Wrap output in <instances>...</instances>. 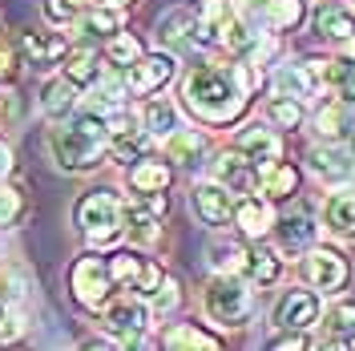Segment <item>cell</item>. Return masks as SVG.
<instances>
[{"label":"cell","mask_w":355,"mask_h":351,"mask_svg":"<svg viewBox=\"0 0 355 351\" xmlns=\"http://www.w3.org/2000/svg\"><path fill=\"white\" fill-rule=\"evenodd\" d=\"M254 85H259V77L246 65H198L186 73L182 101L206 126H230L243 117Z\"/></svg>","instance_id":"6da1fadb"},{"label":"cell","mask_w":355,"mask_h":351,"mask_svg":"<svg viewBox=\"0 0 355 351\" xmlns=\"http://www.w3.org/2000/svg\"><path fill=\"white\" fill-rule=\"evenodd\" d=\"M49 154L57 162V170H65V174L97 170L101 157L110 154V121L93 110L73 113L69 121H57V130L49 133Z\"/></svg>","instance_id":"7a4b0ae2"},{"label":"cell","mask_w":355,"mask_h":351,"mask_svg":"<svg viewBox=\"0 0 355 351\" xmlns=\"http://www.w3.org/2000/svg\"><path fill=\"white\" fill-rule=\"evenodd\" d=\"M73 222H77V230L93 246H113L117 239H125V230H130L125 202L113 190H89V194H81L77 206H73Z\"/></svg>","instance_id":"3957f363"},{"label":"cell","mask_w":355,"mask_h":351,"mask_svg":"<svg viewBox=\"0 0 355 351\" xmlns=\"http://www.w3.org/2000/svg\"><path fill=\"white\" fill-rule=\"evenodd\" d=\"M157 41L162 49L174 57V53H194V49H210L218 41V24L198 17L194 8H170L162 21H157Z\"/></svg>","instance_id":"277c9868"},{"label":"cell","mask_w":355,"mask_h":351,"mask_svg":"<svg viewBox=\"0 0 355 351\" xmlns=\"http://www.w3.org/2000/svg\"><path fill=\"white\" fill-rule=\"evenodd\" d=\"M202 307H206V315H210L214 323H222V327H243L250 307H254V299H250V291H246L243 279H234V275H214V279L206 283Z\"/></svg>","instance_id":"5b68a950"},{"label":"cell","mask_w":355,"mask_h":351,"mask_svg":"<svg viewBox=\"0 0 355 351\" xmlns=\"http://www.w3.org/2000/svg\"><path fill=\"white\" fill-rule=\"evenodd\" d=\"M69 291H73V299L81 303V307L97 311L110 303V295L117 291L110 279V266L105 259H97V255H81L77 263L69 266Z\"/></svg>","instance_id":"8992f818"},{"label":"cell","mask_w":355,"mask_h":351,"mask_svg":"<svg viewBox=\"0 0 355 351\" xmlns=\"http://www.w3.org/2000/svg\"><path fill=\"white\" fill-rule=\"evenodd\" d=\"M150 303L137 299V295H125V299H110L101 307V327L105 335H113L117 343H137L146 331H150Z\"/></svg>","instance_id":"52a82bcc"},{"label":"cell","mask_w":355,"mask_h":351,"mask_svg":"<svg viewBox=\"0 0 355 351\" xmlns=\"http://www.w3.org/2000/svg\"><path fill=\"white\" fill-rule=\"evenodd\" d=\"M170 77H174L170 53H141V61L125 69V89L133 97H154L162 85H170Z\"/></svg>","instance_id":"ba28073f"},{"label":"cell","mask_w":355,"mask_h":351,"mask_svg":"<svg viewBox=\"0 0 355 351\" xmlns=\"http://www.w3.org/2000/svg\"><path fill=\"white\" fill-rule=\"evenodd\" d=\"M303 279H307L315 291H335V286L347 283V259L331 250V246H311L303 255Z\"/></svg>","instance_id":"9c48e42d"},{"label":"cell","mask_w":355,"mask_h":351,"mask_svg":"<svg viewBox=\"0 0 355 351\" xmlns=\"http://www.w3.org/2000/svg\"><path fill=\"white\" fill-rule=\"evenodd\" d=\"M234 146H239V154L254 166V170H270V166H279V157H283V142H279V133L270 130V126H243L239 137H234Z\"/></svg>","instance_id":"30bf717a"},{"label":"cell","mask_w":355,"mask_h":351,"mask_svg":"<svg viewBox=\"0 0 355 351\" xmlns=\"http://www.w3.org/2000/svg\"><path fill=\"white\" fill-rule=\"evenodd\" d=\"M319 315H323V307H319L315 291H287V295L275 303V327L303 335L307 327L319 323Z\"/></svg>","instance_id":"8fae6325"},{"label":"cell","mask_w":355,"mask_h":351,"mask_svg":"<svg viewBox=\"0 0 355 351\" xmlns=\"http://www.w3.org/2000/svg\"><path fill=\"white\" fill-rule=\"evenodd\" d=\"M21 57H24V65H33V69H57V65H65L69 41L61 33H24Z\"/></svg>","instance_id":"7c38bea8"},{"label":"cell","mask_w":355,"mask_h":351,"mask_svg":"<svg viewBox=\"0 0 355 351\" xmlns=\"http://www.w3.org/2000/svg\"><path fill=\"white\" fill-rule=\"evenodd\" d=\"M214 182H218L222 190H234V194L246 198L263 178H259V170H254L239 150H230V154H218V162H214Z\"/></svg>","instance_id":"4fadbf2b"},{"label":"cell","mask_w":355,"mask_h":351,"mask_svg":"<svg viewBox=\"0 0 355 351\" xmlns=\"http://www.w3.org/2000/svg\"><path fill=\"white\" fill-rule=\"evenodd\" d=\"M190 198H194V214H198L206 226H226V222L234 219L230 190H222L218 182H198Z\"/></svg>","instance_id":"5bb4252c"},{"label":"cell","mask_w":355,"mask_h":351,"mask_svg":"<svg viewBox=\"0 0 355 351\" xmlns=\"http://www.w3.org/2000/svg\"><path fill=\"white\" fill-rule=\"evenodd\" d=\"M319 69L315 61H295V65H283L275 73V89H279V97H295V101H307L319 93Z\"/></svg>","instance_id":"9a60e30c"},{"label":"cell","mask_w":355,"mask_h":351,"mask_svg":"<svg viewBox=\"0 0 355 351\" xmlns=\"http://www.w3.org/2000/svg\"><path fill=\"white\" fill-rule=\"evenodd\" d=\"M315 28H319V37H327L335 44H352L355 41V12L343 8V4H335V0H323V4H315Z\"/></svg>","instance_id":"2e32d148"},{"label":"cell","mask_w":355,"mask_h":351,"mask_svg":"<svg viewBox=\"0 0 355 351\" xmlns=\"http://www.w3.org/2000/svg\"><path fill=\"white\" fill-rule=\"evenodd\" d=\"M307 162L323 182H347V178H355V157L347 150H339V146H315L307 154Z\"/></svg>","instance_id":"e0dca14e"},{"label":"cell","mask_w":355,"mask_h":351,"mask_svg":"<svg viewBox=\"0 0 355 351\" xmlns=\"http://www.w3.org/2000/svg\"><path fill=\"white\" fill-rule=\"evenodd\" d=\"M170 182H174V170L157 157H137L130 166V190H137V194H162V190H170Z\"/></svg>","instance_id":"ac0fdd59"},{"label":"cell","mask_w":355,"mask_h":351,"mask_svg":"<svg viewBox=\"0 0 355 351\" xmlns=\"http://www.w3.org/2000/svg\"><path fill=\"white\" fill-rule=\"evenodd\" d=\"M166 150H170V157L174 162H182L186 170H194V166H202L206 162V154H210V137L206 133H198V130H182L178 133H170L166 137Z\"/></svg>","instance_id":"d6986e66"},{"label":"cell","mask_w":355,"mask_h":351,"mask_svg":"<svg viewBox=\"0 0 355 351\" xmlns=\"http://www.w3.org/2000/svg\"><path fill=\"white\" fill-rule=\"evenodd\" d=\"M234 222H239V230H243L246 239H263L266 230L275 226V210H270V202H266V198L246 194L243 202L234 206Z\"/></svg>","instance_id":"ffe728a7"},{"label":"cell","mask_w":355,"mask_h":351,"mask_svg":"<svg viewBox=\"0 0 355 351\" xmlns=\"http://www.w3.org/2000/svg\"><path fill=\"white\" fill-rule=\"evenodd\" d=\"M41 113L49 117V121H69V117L77 113V89L69 85L65 77L44 81V89H41Z\"/></svg>","instance_id":"44dd1931"},{"label":"cell","mask_w":355,"mask_h":351,"mask_svg":"<svg viewBox=\"0 0 355 351\" xmlns=\"http://www.w3.org/2000/svg\"><path fill=\"white\" fill-rule=\"evenodd\" d=\"M61 77L81 93V89L97 85V81L105 77V69H101V57H97L93 49H77V53H69L65 57V73H61Z\"/></svg>","instance_id":"7402d4cb"},{"label":"cell","mask_w":355,"mask_h":351,"mask_svg":"<svg viewBox=\"0 0 355 351\" xmlns=\"http://www.w3.org/2000/svg\"><path fill=\"white\" fill-rule=\"evenodd\" d=\"M85 41H113L117 33H121V8H97V4H89L85 17L73 24Z\"/></svg>","instance_id":"603a6c76"},{"label":"cell","mask_w":355,"mask_h":351,"mask_svg":"<svg viewBox=\"0 0 355 351\" xmlns=\"http://www.w3.org/2000/svg\"><path fill=\"white\" fill-rule=\"evenodd\" d=\"M243 271H246V283L270 286V283H279V275H283V259L270 246H254V250H246Z\"/></svg>","instance_id":"cb8c5ba5"},{"label":"cell","mask_w":355,"mask_h":351,"mask_svg":"<svg viewBox=\"0 0 355 351\" xmlns=\"http://www.w3.org/2000/svg\"><path fill=\"white\" fill-rule=\"evenodd\" d=\"M275 230H279V242L295 250V246H307V242L315 239V219H311V210L295 206V210H287V214H279Z\"/></svg>","instance_id":"d4e9b609"},{"label":"cell","mask_w":355,"mask_h":351,"mask_svg":"<svg viewBox=\"0 0 355 351\" xmlns=\"http://www.w3.org/2000/svg\"><path fill=\"white\" fill-rule=\"evenodd\" d=\"M323 222L335 234H355V190H335L323 202Z\"/></svg>","instance_id":"484cf974"},{"label":"cell","mask_w":355,"mask_h":351,"mask_svg":"<svg viewBox=\"0 0 355 351\" xmlns=\"http://www.w3.org/2000/svg\"><path fill=\"white\" fill-rule=\"evenodd\" d=\"M125 81H117V77H101L97 85L89 89V110L101 113V117H113L117 110H125Z\"/></svg>","instance_id":"4316f807"},{"label":"cell","mask_w":355,"mask_h":351,"mask_svg":"<svg viewBox=\"0 0 355 351\" xmlns=\"http://www.w3.org/2000/svg\"><path fill=\"white\" fill-rule=\"evenodd\" d=\"M141 126H146V133L150 137H170V133L182 130V117H178V105L174 101H150L146 105V113H141Z\"/></svg>","instance_id":"83f0119b"},{"label":"cell","mask_w":355,"mask_h":351,"mask_svg":"<svg viewBox=\"0 0 355 351\" xmlns=\"http://www.w3.org/2000/svg\"><path fill=\"white\" fill-rule=\"evenodd\" d=\"M162 348L166 351H222L206 331H198V327H170L166 335H162Z\"/></svg>","instance_id":"f1b7e54d"},{"label":"cell","mask_w":355,"mask_h":351,"mask_svg":"<svg viewBox=\"0 0 355 351\" xmlns=\"http://www.w3.org/2000/svg\"><path fill=\"white\" fill-rule=\"evenodd\" d=\"M105 266H110L113 286H125V291H133V286H137V279H141V266H146V259H137V255H130V250H117V255H110V259H105Z\"/></svg>","instance_id":"f546056e"},{"label":"cell","mask_w":355,"mask_h":351,"mask_svg":"<svg viewBox=\"0 0 355 351\" xmlns=\"http://www.w3.org/2000/svg\"><path fill=\"white\" fill-rule=\"evenodd\" d=\"M85 8H89V0H41V12L53 28H73L85 17Z\"/></svg>","instance_id":"4dcf8cb0"},{"label":"cell","mask_w":355,"mask_h":351,"mask_svg":"<svg viewBox=\"0 0 355 351\" xmlns=\"http://www.w3.org/2000/svg\"><path fill=\"white\" fill-rule=\"evenodd\" d=\"M105 61L113 69H130L141 61V41L133 37V33H117L113 41H105Z\"/></svg>","instance_id":"1f68e13d"},{"label":"cell","mask_w":355,"mask_h":351,"mask_svg":"<svg viewBox=\"0 0 355 351\" xmlns=\"http://www.w3.org/2000/svg\"><path fill=\"white\" fill-rule=\"evenodd\" d=\"M303 0H266V21L275 24L279 33H291L303 24Z\"/></svg>","instance_id":"d6a6232c"},{"label":"cell","mask_w":355,"mask_h":351,"mask_svg":"<svg viewBox=\"0 0 355 351\" xmlns=\"http://www.w3.org/2000/svg\"><path fill=\"white\" fill-rule=\"evenodd\" d=\"M206 259H210V266H218L222 275H230L234 266H243V263H246V250L239 246V242L210 239V242H206Z\"/></svg>","instance_id":"836d02e7"},{"label":"cell","mask_w":355,"mask_h":351,"mask_svg":"<svg viewBox=\"0 0 355 351\" xmlns=\"http://www.w3.org/2000/svg\"><path fill=\"white\" fill-rule=\"evenodd\" d=\"M299 190V170L295 166H270L263 174V194H270V198H291Z\"/></svg>","instance_id":"e575fe53"},{"label":"cell","mask_w":355,"mask_h":351,"mask_svg":"<svg viewBox=\"0 0 355 351\" xmlns=\"http://www.w3.org/2000/svg\"><path fill=\"white\" fill-rule=\"evenodd\" d=\"M270 121L283 126V130H299L303 126V105L295 97H275L270 101Z\"/></svg>","instance_id":"d590c367"},{"label":"cell","mask_w":355,"mask_h":351,"mask_svg":"<svg viewBox=\"0 0 355 351\" xmlns=\"http://www.w3.org/2000/svg\"><path fill=\"white\" fill-rule=\"evenodd\" d=\"M327 331H331V339H355V303H339V307H331V315H327Z\"/></svg>","instance_id":"8d00e7d4"},{"label":"cell","mask_w":355,"mask_h":351,"mask_svg":"<svg viewBox=\"0 0 355 351\" xmlns=\"http://www.w3.org/2000/svg\"><path fill=\"white\" fill-rule=\"evenodd\" d=\"M222 44L234 49V53H250V49L259 44V33H250L246 21H230L226 28H222Z\"/></svg>","instance_id":"74e56055"},{"label":"cell","mask_w":355,"mask_h":351,"mask_svg":"<svg viewBox=\"0 0 355 351\" xmlns=\"http://www.w3.org/2000/svg\"><path fill=\"white\" fill-rule=\"evenodd\" d=\"M166 206H170V202H166V198L162 194H137L130 202V206H125V214H130V219H162V214H166Z\"/></svg>","instance_id":"f35d334b"},{"label":"cell","mask_w":355,"mask_h":351,"mask_svg":"<svg viewBox=\"0 0 355 351\" xmlns=\"http://www.w3.org/2000/svg\"><path fill=\"white\" fill-rule=\"evenodd\" d=\"M21 206H24V194L12 186V182H0V226H12L21 219Z\"/></svg>","instance_id":"ab89813d"},{"label":"cell","mask_w":355,"mask_h":351,"mask_svg":"<svg viewBox=\"0 0 355 351\" xmlns=\"http://www.w3.org/2000/svg\"><path fill=\"white\" fill-rule=\"evenodd\" d=\"M315 126H319V133H323V137H339V130H343V101L323 105V110L315 113Z\"/></svg>","instance_id":"60d3db41"},{"label":"cell","mask_w":355,"mask_h":351,"mask_svg":"<svg viewBox=\"0 0 355 351\" xmlns=\"http://www.w3.org/2000/svg\"><path fill=\"white\" fill-rule=\"evenodd\" d=\"M178 299H182V286H178L174 279H162V286H157L146 303H150V311H174Z\"/></svg>","instance_id":"b9f144b4"},{"label":"cell","mask_w":355,"mask_h":351,"mask_svg":"<svg viewBox=\"0 0 355 351\" xmlns=\"http://www.w3.org/2000/svg\"><path fill=\"white\" fill-rule=\"evenodd\" d=\"M24 327H28V323H24L21 311H4V315H0V343H12V339H21Z\"/></svg>","instance_id":"7bdbcfd3"},{"label":"cell","mask_w":355,"mask_h":351,"mask_svg":"<svg viewBox=\"0 0 355 351\" xmlns=\"http://www.w3.org/2000/svg\"><path fill=\"white\" fill-rule=\"evenodd\" d=\"M133 242H154L157 239V222L154 219H130V230H125Z\"/></svg>","instance_id":"ee69618b"},{"label":"cell","mask_w":355,"mask_h":351,"mask_svg":"<svg viewBox=\"0 0 355 351\" xmlns=\"http://www.w3.org/2000/svg\"><path fill=\"white\" fill-rule=\"evenodd\" d=\"M226 8H230V0H194V12L206 17V21H214V24H218V17Z\"/></svg>","instance_id":"f6af8a7d"},{"label":"cell","mask_w":355,"mask_h":351,"mask_svg":"<svg viewBox=\"0 0 355 351\" xmlns=\"http://www.w3.org/2000/svg\"><path fill=\"white\" fill-rule=\"evenodd\" d=\"M12 77H17V53L0 49V85H12Z\"/></svg>","instance_id":"bcb514c9"},{"label":"cell","mask_w":355,"mask_h":351,"mask_svg":"<svg viewBox=\"0 0 355 351\" xmlns=\"http://www.w3.org/2000/svg\"><path fill=\"white\" fill-rule=\"evenodd\" d=\"M270 351H311V348H307V339H303V335H295V331H291V335H283V339H275Z\"/></svg>","instance_id":"7dc6e473"},{"label":"cell","mask_w":355,"mask_h":351,"mask_svg":"<svg viewBox=\"0 0 355 351\" xmlns=\"http://www.w3.org/2000/svg\"><path fill=\"white\" fill-rule=\"evenodd\" d=\"M8 174H12V146L0 137V182H4Z\"/></svg>","instance_id":"c3c4849f"},{"label":"cell","mask_w":355,"mask_h":351,"mask_svg":"<svg viewBox=\"0 0 355 351\" xmlns=\"http://www.w3.org/2000/svg\"><path fill=\"white\" fill-rule=\"evenodd\" d=\"M259 4L266 8V0H234V8H239V21H246V17H250V12H254Z\"/></svg>","instance_id":"681fc988"},{"label":"cell","mask_w":355,"mask_h":351,"mask_svg":"<svg viewBox=\"0 0 355 351\" xmlns=\"http://www.w3.org/2000/svg\"><path fill=\"white\" fill-rule=\"evenodd\" d=\"M315 351H347V343L343 339H327V343H319Z\"/></svg>","instance_id":"f907efd6"},{"label":"cell","mask_w":355,"mask_h":351,"mask_svg":"<svg viewBox=\"0 0 355 351\" xmlns=\"http://www.w3.org/2000/svg\"><path fill=\"white\" fill-rule=\"evenodd\" d=\"M89 4H97V8H125L130 0H89Z\"/></svg>","instance_id":"816d5d0a"},{"label":"cell","mask_w":355,"mask_h":351,"mask_svg":"<svg viewBox=\"0 0 355 351\" xmlns=\"http://www.w3.org/2000/svg\"><path fill=\"white\" fill-rule=\"evenodd\" d=\"M117 351H141V339H137V343H121Z\"/></svg>","instance_id":"f5cc1de1"},{"label":"cell","mask_w":355,"mask_h":351,"mask_svg":"<svg viewBox=\"0 0 355 351\" xmlns=\"http://www.w3.org/2000/svg\"><path fill=\"white\" fill-rule=\"evenodd\" d=\"M347 154L355 157V130H352V137H347Z\"/></svg>","instance_id":"db71d44e"},{"label":"cell","mask_w":355,"mask_h":351,"mask_svg":"<svg viewBox=\"0 0 355 351\" xmlns=\"http://www.w3.org/2000/svg\"><path fill=\"white\" fill-rule=\"evenodd\" d=\"M0 315H4V303H0Z\"/></svg>","instance_id":"11a10c76"}]
</instances>
